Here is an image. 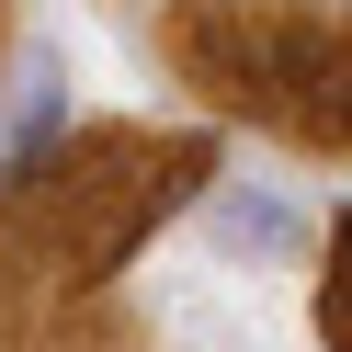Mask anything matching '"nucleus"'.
<instances>
[{
  "label": "nucleus",
  "instance_id": "nucleus-1",
  "mask_svg": "<svg viewBox=\"0 0 352 352\" xmlns=\"http://www.w3.org/2000/svg\"><path fill=\"white\" fill-rule=\"evenodd\" d=\"M216 239H228V250H284L296 228H284L273 205H239V193H228V205H216Z\"/></svg>",
  "mask_w": 352,
  "mask_h": 352
}]
</instances>
